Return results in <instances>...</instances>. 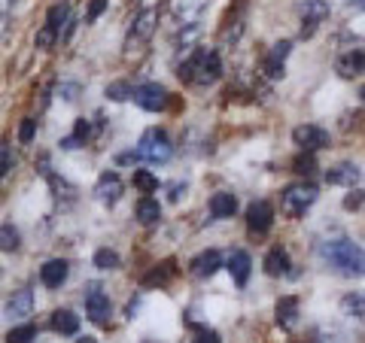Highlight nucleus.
<instances>
[{
    "label": "nucleus",
    "mask_w": 365,
    "mask_h": 343,
    "mask_svg": "<svg viewBox=\"0 0 365 343\" xmlns=\"http://www.w3.org/2000/svg\"><path fill=\"white\" fill-rule=\"evenodd\" d=\"M204 9V0H177V13L182 19H195Z\"/></svg>",
    "instance_id": "30"
},
{
    "label": "nucleus",
    "mask_w": 365,
    "mask_h": 343,
    "mask_svg": "<svg viewBox=\"0 0 365 343\" xmlns=\"http://www.w3.org/2000/svg\"><path fill=\"white\" fill-rule=\"evenodd\" d=\"M235 210H237V198H235V194L220 191V194H213V198H210V216H213V219H228V216H235Z\"/></svg>",
    "instance_id": "17"
},
{
    "label": "nucleus",
    "mask_w": 365,
    "mask_h": 343,
    "mask_svg": "<svg viewBox=\"0 0 365 343\" xmlns=\"http://www.w3.org/2000/svg\"><path fill=\"white\" fill-rule=\"evenodd\" d=\"M287 270H289L287 249H271V253L265 255V273H268V277H283Z\"/></svg>",
    "instance_id": "19"
},
{
    "label": "nucleus",
    "mask_w": 365,
    "mask_h": 343,
    "mask_svg": "<svg viewBox=\"0 0 365 343\" xmlns=\"http://www.w3.org/2000/svg\"><path fill=\"white\" fill-rule=\"evenodd\" d=\"M107 97H113V100H128V97H134V88L128 83H113V85H107Z\"/></svg>",
    "instance_id": "31"
},
{
    "label": "nucleus",
    "mask_w": 365,
    "mask_h": 343,
    "mask_svg": "<svg viewBox=\"0 0 365 343\" xmlns=\"http://www.w3.org/2000/svg\"><path fill=\"white\" fill-rule=\"evenodd\" d=\"M67 273H71V265H67L64 258H52L40 268V283L46 285V289H61Z\"/></svg>",
    "instance_id": "10"
},
{
    "label": "nucleus",
    "mask_w": 365,
    "mask_h": 343,
    "mask_svg": "<svg viewBox=\"0 0 365 343\" xmlns=\"http://www.w3.org/2000/svg\"><path fill=\"white\" fill-rule=\"evenodd\" d=\"M356 179H359V170L353 167V164H338V167H332V170L326 174L329 186H353Z\"/></svg>",
    "instance_id": "18"
},
{
    "label": "nucleus",
    "mask_w": 365,
    "mask_h": 343,
    "mask_svg": "<svg viewBox=\"0 0 365 343\" xmlns=\"http://www.w3.org/2000/svg\"><path fill=\"white\" fill-rule=\"evenodd\" d=\"M134 100H137V107H143L150 112H158V110L168 107V91L158 83H146V85L134 88Z\"/></svg>",
    "instance_id": "5"
},
{
    "label": "nucleus",
    "mask_w": 365,
    "mask_h": 343,
    "mask_svg": "<svg viewBox=\"0 0 365 343\" xmlns=\"http://www.w3.org/2000/svg\"><path fill=\"white\" fill-rule=\"evenodd\" d=\"M295 316H299V298H280L277 301V322L280 325H295Z\"/></svg>",
    "instance_id": "23"
},
{
    "label": "nucleus",
    "mask_w": 365,
    "mask_h": 343,
    "mask_svg": "<svg viewBox=\"0 0 365 343\" xmlns=\"http://www.w3.org/2000/svg\"><path fill=\"white\" fill-rule=\"evenodd\" d=\"M19 243H21V237H19L16 228L13 225H0V249H4V253H16Z\"/></svg>",
    "instance_id": "25"
},
{
    "label": "nucleus",
    "mask_w": 365,
    "mask_h": 343,
    "mask_svg": "<svg viewBox=\"0 0 365 343\" xmlns=\"http://www.w3.org/2000/svg\"><path fill=\"white\" fill-rule=\"evenodd\" d=\"M265 73L271 79H280L283 76V61H277V58H271V55H268V58H265Z\"/></svg>",
    "instance_id": "35"
},
{
    "label": "nucleus",
    "mask_w": 365,
    "mask_h": 343,
    "mask_svg": "<svg viewBox=\"0 0 365 343\" xmlns=\"http://www.w3.org/2000/svg\"><path fill=\"white\" fill-rule=\"evenodd\" d=\"M13 167V158H9V146L0 143V179H4V174Z\"/></svg>",
    "instance_id": "37"
},
{
    "label": "nucleus",
    "mask_w": 365,
    "mask_h": 343,
    "mask_svg": "<svg viewBox=\"0 0 365 343\" xmlns=\"http://www.w3.org/2000/svg\"><path fill=\"white\" fill-rule=\"evenodd\" d=\"M137 219H140L143 225H155L158 219H162V207H158V201L143 198L140 204H137Z\"/></svg>",
    "instance_id": "22"
},
{
    "label": "nucleus",
    "mask_w": 365,
    "mask_h": 343,
    "mask_svg": "<svg viewBox=\"0 0 365 343\" xmlns=\"http://www.w3.org/2000/svg\"><path fill=\"white\" fill-rule=\"evenodd\" d=\"M52 328L58 334H76L79 331V316H73L71 310H55L52 313Z\"/></svg>",
    "instance_id": "21"
},
{
    "label": "nucleus",
    "mask_w": 365,
    "mask_h": 343,
    "mask_svg": "<svg viewBox=\"0 0 365 343\" xmlns=\"http://www.w3.org/2000/svg\"><path fill=\"white\" fill-rule=\"evenodd\" d=\"M76 343H98L95 337H83V340H76Z\"/></svg>",
    "instance_id": "42"
},
{
    "label": "nucleus",
    "mask_w": 365,
    "mask_h": 343,
    "mask_svg": "<svg viewBox=\"0 0 365 343\" xmlns=\"http://www.w3.org/2000/svg\"><path fill=\"white\" fill-rule=\"evenodd\" d=\"M222 73V64H220V55H216L213 49H201L195 52L186 64H180L177 76L186 79V83H198V85H210L216 83Z\"/></svg>",
    "instance_id": "2"
},
{
    "label": "nucleus",
    "mask_w": 365,
    "mask_h": 343,
    "mask_svg": "<svg viewBox=\"0 0 365 343\" xmlns=\"http://www.w3.org/2000/svg\"><path fill=\"white\" fill-rule=\"evenodd\" d=\"M170 277H174V261H165L162 268H155L153 273L143 277V285H165Z\"/></svg>",
    "instance_id": "24"
},
{
    "label": "nucleus",
    "mask_w": 365,
    "mask_h": 343,
    "mask_svg": "<svg viewBox=\"0 0 365 343\" xmlns=\"http://www.w3.org/2000/svg\"><path fill=\"white\" fill-rule=\"evenodd\" d=\"M299 13H302V19H304L302 33H304V37H311L319 21L329 19V4H326V0H304V4L299 6Z\"/></svg>",
    "instance_id": "8"
},
{
    "label": "nucleus",
    "mask_w": 365,
    "mask_h": 343,
    "mask_svg": "<svg viewBox=\"0 0 365 343\" xmlns=\"http://www.w3.org/2000/svg\"><path fill=\"white\" fill-rule=\"evenodd\" d=\"M319 255H323L326 265H332L344 277H362L365 273V249L353 240H329L319 249Z\"/></svg>",
    "instance_id": "1"
},
{
    "label": "nucleus",
    "mask_w": 365,
    "mask_h": 343,
    "mask_svg": "<svg viewBox=\"0 0 365 343\" xmlns=\"http://www.w3.org/2000/svg\"><path fill=\"white\" fill-rule=\"evenodd\" d=\"M222 268V255L216 253V249H207V253H201L195 261H192V273H195V277H213L216 270Z\"/></svg>",
    "instance_id": "14"
},
{
    "label": "nucleus",
    "mask_w": 365,
    "mask_h": 343,
    "mask_svg": "<svg viewBox=\"0 0 365 343\" xmlns=\"http://www.w3.org/2000/svg\"><path fill=\"white\" fill-rule=\"evenodd\" d=\"M67 16H71V6H67L64 0H61V4H55V6L49 9V16H46V25H49L52 31H61V25L67 21Z\"/></svg>",
    "instance_id": "26"
},
{
    "label": "nucleus",
    "mask_w": 365,
    "mask_h": 343,
    "mask_svg": "<svg viewBox=\"0 0 365 343\" xmlns=\"http://www.w3.org/2000/svg\"><path fill=\"white\" fill-rule=\"evenodd\" d=\"M170 155H174V146H170L168 134L158 131V128L146 131L134 149V158H143V162H150V164H165Z\"/></svg>",
    "instance_id": "3"
},
{
    "label": "nucleus",
    "mask_w": 365,
    "mask_h": 343,
    "mask_svg": "<svg viewBox=\"0 0 365 343\" xmlns=\"http://www.w3.org/2000/svg\"><path fill=\"white\" fill-rule=\"evenodd\" d=\"M95 194H98V201H101V204H116V201H119V194H122V179H119L116 174H104V176L98 179Z\"/></svg>",
    "instance_id": "13"
},
{
    "label": "nucleus",
    "mask_w": 365,
    "mask_h": 343,
    "mask_svg": "<svg viewBox=\"0 0 365 343\" xmlns=\"http://www.w3.org/2000/svg\"><path fill=\"white\" fill-rule=\"evenodd\" d=\"M353 4H356V6H365V0H353Z\"/></svg>",
    "instance_id": "43"
},
{
    "label": "nucleus",
    "mask_w": 365,
    "mask_h": 343,
    "mask_svg": "<svg viewBox=\"0 0 365 343\" xmlns=\"http://www.w3.org/2000/svg\"><path fill=\"white\" fill-rule=\"evenodd\" d=\"M341 310H344L347 316L359 319V322H365V292H350L341 298Z\"/></svg>",
    "instance_id": "20"
},
{
    "label": "nucleus",
    "mask_w": 365,
    "mask_h": 343,
    "mask_svg": "<svg viewBox=\"0 0 365 343\" xmlns=\"http://www.w3.org/2000/svg\"><path fill=\"white\" fill-rule=\"evenodd\" d=\"M95 268H101V270H116L119 268V255L113 253V249H98V253H95Z\"/></svg>",
    "instance_id": "27"
},
{
    "label": "nucleus",
    "mask_w": 365,
    "mask_h": 343,
    "mask_svg": "<svg viewBox=\"0 0 365 343\" xmlns=\"http://www.w3.org/2000/svg\"><path fill=\"white\" fill-rule=\"evenodd\" d=\"M86 313H88V319L95 325H110V316H113V307H110V298L104 292L98 289H91L88 295H86Z\"/></svg>",
    "instance_id": "6"
},
{
    "label": "nucleus",
    "mask_w": 365,
    "mask_h": 343,
    "mask_svg": "<svg viewBox=\"0 0 365 343\" xmlns=\"http://www.w3.org/2000/svg\"><path fill=\"white\" fill-rule=\"evenodd\" d=\"M250 270H253V261H250L247 253H241V249H237V253L228 255V273H232V280H235L237 285H247Z\"/></svg>",
    "instance_id": "15"
},
{
    "label": "nucleus",
    "mask_w": 365,
    "mask_h": 343,
    "mask_svg": "<svg viewBox=\"0 0 365 343\" xmlns=\"http://www.w3.org/2000/svg\"><path fill=\"white\" fill-rule=\"evenodd\" d=\"M314 201H317L314 182H295V186H287L280 194V204H283V213L287 216H302Z\"/></svg>",
    "instance_id": "4"
},
{
    "label": "nucleus",
    "mask_w": 365,
    "mask_h": 343,
    "mask_svg": "<svg viewBox=\"0 0 365 343\" xmlns=\"http://www.w3.org/2000/svg\"><path fill=\"white\" fill-rule=\"evenodd\" d=\"M31 307H34V295L28 289H21L6 301L4 313H6V319H25V316H31Z\"/></svg>",
    "instance_id": "12"
},
{
    "label": "nucleus",
    "mask_w": 365,
    "mask_h": 343,
    "mask_svg": "<svg viewBox=\"0 0 365 343\" xmlns=\"http://www.w3.org/2000/svg\"><path fill=\"white\" fill-rule=\"evenodd\" d=\"M55 37H58V31H52L49 25H46L43 31H37V46L40 49H49V46L55 43Z\"/></svg>",
    "instance_id": "33"
},
{
    "label": "nucleus",
    "mask_w": 365,
    "mask_h": 343,
    "mask_svg": "<svg viewBox=\"0 0 365 343\" xmlns=\"http://www.w3.org/2000/svg\"><path fill=\"white\" fill-rule=\"evenodd\" d=\"M34 337H37V328L28 322V325H19V328L9 331V334H6V343H31Z\"/></svg>",
    "instance_id": "28"
},
{
    "label": "nucleus",
    "mask_w": 365,
    "mask_h": 343,
    "mask_svg": "<svg viewBox=\"0 0 365 343\" xmlns=\"http://www.w3.org/2000/svg\"><path fill=\"white\" fill-rule=\"evenodd\" d=\"M362 100H365V88H362Z\"/></svg>",
    "instance_id": "44"
},
{
    "label": "nucleus",
    "mask_w": 365,
    "mask_h": 343,
    "mask_svg": "<svg viewBox=\"0 0 365 343\" xmlns=\"http://www.w3.org/2000/svg\"><path fill=\"white\" fill-rule=\"evenodd\" d=\"M338 73L344 79H353V76L365 73V49H350L344 58L338 61Z\"/></svg>",
    "instance_id": "16"
},
{
    "label": "nucleus",
    "mask_w": 365,
    "mask_h": 343,
    "mask_svg": "<svg viewBox=\"0 0 365 343\" xmlns=\"http://www.w3.org/2000/svg\"><path fill=\"white\" fill-rule=\"evenodd\" d=\"M289 49H292V43H289V40H283V43H277V46H274V49H271V58L283 61V58H287V55H289Z\"/></svg>",
    "instance_id": "38"
},
{
    "label": "nucleus",
    "mask_w": 365,
    "mask_h": 343,
    "mask_svg": "<svg viewBox=\"0 0 365 343\" xmlns=\"http://www.w3.org/2000/svg\"><path fill=\"white\" fill-rule=\"evenodd\" d=\"M9 6H13V0H0V19L9 13Z\"/></svg>",
    "instance_id": "41"
},
{
    "label": "nucleus",
    "mask_w": 365,
    "mask_h": 343,
    "mask_svg": "<svg viewBox=\"0 0 365 343\" xmlns=\"http://www.w3.org/2000/svg\"><path fill=\"white\" fill-rule=\"evenodd\" d=\"M274 222V207L268 201H256V204H250V210H247V228L253 234H265L268 228Z\"/></svg>",
    "instance_id": "9"
},
{
    "label": "nucleus",
    "mask_w": 365,
    "mask_h": 343,
    "mask_svg": "<svg viewBox=\"0 0 365 343\" xmlns=\"http://www.w3.org/2000/svg\"><path fill=\"white\" fill-rule=\"evenodd\" d=\"M134 186L140 189V191L150 194V191H155V189H158V179L150 174V170H134Z\"/></svg>",
    "instance_id": "29"
},
{
    "label": "nucleus",
    "mask_w": 365,
    "mask_h": 343,
    "mask_svg": "<svg viewBox=\"0 0 365 343\" xmlns=\"http://www.w3.org/2000/svg\"><path fill=\"white\" fill-rule=\"evenodd\" d=\"M34 131H37V122L25 119V122H21V128H19V140H21V143H31V140H34Z\"/></svg>",
    "instance_id": "34"
},
{
    "label": "nucleus",
    "mask_w": 365,
    "mask_h": 343,
    "mask_svg": "<svg viewBox=\"0 0 365 343\" xmlns=\"http://www.w3.org/2000/svg\"><path fill=\"white\" fill-rule=\"evenodd\" d=\"M292 167H295V174H314V167H317V162H314V155L311 152H304V155H299V158H295V162H292Z\"/></svg>",
    "instance_id": "32"
},
{
    "label": "nucleus",
    "mask_w": 365,
    "mask_h": 343,
    "mask_svg": "<svg viewBox=\"0 0 365 343\" xmlns=\"http://www.w3.org/2000/svg\"><path fill=\"white\" fill-rule=\"evenodd\" d=\"M365 204V191H353L350 198H344V207L347 210H356V207H362Z\"/></svg>",
    "instance_id": "39"
},
{
    "label": "nucleus",
    "mask_w": 365,
    "mask_h": 343,
    "mask_svg": "<svg viewBox=\"0 0 365 343\" xmlns=\"http://www.w3.org/2000/svg\"><path fill=\"white\" fill-rule=\"evenodd\" d=\"M155 25H158V13H155V9H143V13L134 19V28H131V37H128V49H131V46H137V43L150 40Z\"/></svg>",
    "instance_id": "11"
},
{
    "label": "nucleus",
    "mask_w": 365,
    "mask_h": 343,
    "mask_svg": "<svg viewBox=\"0 0 365 343\" xmlns=\"http://www.w3.org/2000/svg\"><path fill=\"white\" fill-rule=\"evenodd\" d=\"M198 343H220V337H216V331L198 328Z\"/></svg>",
    "instance_id": "40"
},
{
    "label": "nucleus",
    "mask_w": 365,
    "mask_h": 343,
    "mask_svg": "<svg viewBox=\"0 0 365 343\" xmlns=\"http://www.w3.org/2000/svg\"><path fill=\"white\" fill-rule=\"evenodd\" d=\"M104 6H107V0H91L86 19H88V21H98V19H101V13H104Z\"/></svg>",
    "instance_id": "36"
},
{
    "label": "nucleus",
    "mask_w": 365,
    "mask_h": 343,
    "mask_svg": "<svg viewBox=\"0 0 365 343\" xmlns=\"http://www.w3.org/2000/svg\"><path fill=\"white\" fill-rule=\"evenodd\" d=\"M292 140H295V146H302L304 152H317L329 143V131H323L319 125H302V128L292 131Z\"/></svg>",
    "instance_id": "7"
}]
</instances>
